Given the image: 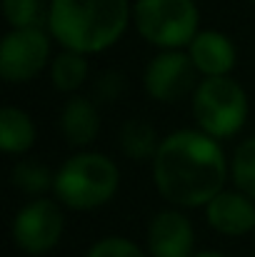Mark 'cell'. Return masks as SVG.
I'll return each instance as SVG.
<instances>
[{
  "label": "cell",
  "mask_w": 255,
  "mask_h": 257,
  "mask_svg": "<svg viewBox=\"0 0 255 257\" xmlns=\"http://www.w3.org/2000/svg\"><path fill=\"white\" fill-rule=\"evenodd\" d=\"M158 195L175 210L205 207L223 192L230 163L220 140L200 130H175L160 140L150 163Z\"/></svg>",
  "instance_id": "cell-1"
},
{
  "label": "cell",
  "mask_w": 255,
  "mask_h": 257,
  "mask_svg": "<svg viewBox=\"0 0 255 257\" xmlns=\"http://www.w3.org/2000/svg\"><path fill=\"white\" fill-rule=\"evenodd\" d=\"M133 20L130 0H50L48 3V33L80 55H95L113 48L128 23Z\"/></svg>",
  "instance_id": "cell-2"
},
{
  "label": "cell",
  "mask_w": 255,
  "mask_h": 257,
  "mask_svg": "<svg viewBox=\"0 0 255 257\" xmlns=\"http://www.w3.org/2000/svg\"><path fill=\"white\" fill-rule=\"evenodd\" d=\"M120 187V168L113 158L93 150L70 155L55 172V200L63 207L90 212L115 197Z\"/></svg>",
  "instance_id": "cell-3"
},
{
  "label": "cell",
  "mask_w": 255,
  "mask_h": 257,
  "mask_svg": "<svg viewBox=\"0 0 255 257\" xmlns=\"http://www.w3.org/2000/svg\"><path fill=\"white\" fill-rule=\"evenodd\" d=\"M190 110L200 133L225 140L243 130L248 120V95L230 75L203 78L193 92Z\"/></svg>",
  "instance_id": "cell-4"
},
{
  "label": "cell",
  "mask_w": 255,
  "mask_h": 257,
  "mask_svg": "<svg viewBox=\"0 0 255 257\" xmlns=\"http://www.w3.org/2000/svg\"><path fill=\"white\" fill-rule=\"evenodd\" d=\"M133 25L145 43L183 50L200 33V10L195 0H135Z\"/></svg>",
  "instance_id": "cell-5"
},
{
  "label": "cell",
  "mask_w": 255,
  "mask_h": 257,
  "mask_svg": "<svg viewBox=\"0 0 255 257\" xmlns=\"http://www.w3.org/2000/svg\"><path fill=\"white\" fill-rule=\"evenodd\" d=\"M65 232L63 205L50 197H35L25 202L10 225V237L20 252L30 257H40L53 252L60 245Z\"/></svg>",
  "instance_id": "cell-6"
},
{
  "label": "cell",
  "mask_w": 255,
  "mask_h": 257,
  "mask_svg": "<svg viewBox=\"0 0 255 257\" xmlns=\"http://www.w3.org/2000/svg\"><path fill=\"white\" fill-rule=\"evenodd\" d=\"M50 33L43 28L10 30L0 43V75L5 83L35 80L50 60Z\"/></svg>",
  "instance_id": "cell-7"
},
{
  "label": "cell",
  "mask_w": 255,
  "mask_h": 257,
  "mask_svg": "<svg viewBox=\"0 0 255 257\" xmlns=\"http://www.w3.org/2000/svg\"><path fill=\"white\" fill-rule=\"evenodd\" d=\"M195 65L188 50H160L143 73L145 92L158 102H178L188 92H195Z\"/></svg>",
  "instance_id": "cell-8"
},
{
  "label": "cell",
  "mask_w": 255,
  "mask_h": 257,
  "mask_svg": "<svg viewBox=\"0 0 255 257\" xmlns=\"http://www.w3.org/2000/svg\"><path fill=\"white\" fill-rule=\"evenodd\" d=\"M148 255L150 257H193L195 232L190 220L170 207L160 210L148 225Z\"/></svg>",
  "instance_id": "cell-9"
},
{
  "label": "cell",
  "mask_w": 255,
  "mask_h": 257,
  "mask_svg": "<svg viewBox=\"0 0 255 257\" xmlns=\"http://www.w3.org/2000/svg\"><path fill=\"white\" fill-rule=\"evenodd\" d=\"M208 225L225 237H243L255 232V200L240 190H223L205 205Z\"/></svg>",
  "instance_id": "cell-10"
},
{
  "label": "cell",
  "mask_w": 255,
  "mask_h": 257,
  "mask_svg": "<svg viewBox=\"0 0 255 257\" xmlns=\"http://www.w3.org/2000/svg\"><path fill=\"white\" fill-rule=\"evenodd\" d=\"M188 55L203 78H225L233 73L238 60L235 43L218 30H200L188 45Z\"/></svg>",
  "instance_id": "cell-11"
},
{
  "label": "cell",
  "mask_w": 255,
  "mask_h": 257,
  "mask_svg": "<svg viewBox=\"0 0 255 257\" xmlns=\"http://www.w3.org/2000/svg\"><path fill=\"white\" fill-rule=\"evenodd\" d=\"M60 133L73 148H90L100 133V112L95 100L73 95L60 112Z\"/></svg>",
  "instance_id": "cell-12"
},
{
  "label": "cell",
  "mask_w": 255,
  "mask_h": 257,
  "mask_svg": "<svg viewBox=\"0 0 255 257\" xmlns=\"http://www.w3.org/2000/svg\"><path fill=\"white\" fill-rule=\"evenodd\" d=\"M38 140V127L33 122V117L15 107V105H5L0 110V148L5 155H23L28 153Z\"/></svg>",
  "instance_id": "cell-13"
},
{
  "label": "cell",
  "mask_w": 255,
  "mask_h": 257,
  "mask_svg": "<svg viewBox=\"0 0 255 257\" xmlns=\"http://www.w3.org/2000/svg\"><path fill=\"white\" fill-rule=\"evenodd\" d=\"M118 145H120V150H123L125 158L138 160V163H143V160H150L153 163V158H155V153L160 148V138H158V130L148 120L133 117V120H125L120 125V130H118Z\"/></svg>",
  "instance_id": "cell-14"
},
{
  "label": "cell",
  "mask_w": 255,
  "mask_h": 257,
  "mask_svg": "<svg viewBox=\"0 0 255 257\" xmlns=\"http://www.w3.org/2000/svg\"><path fill=\"white\" fill-rule=\"evenodd\" d=\"M88 80V58L73 50H63L50 63V83L58 92H78Z\"/></svg>",
  "instance_id": "cell-15"
},
{
  "label": "cell",
  "mask_w": 255,
  "mask_h": 257,
  "mask_svg": "<svg viewBox=\"0 0 255 257\" xmlns=\"http://www.w3.org/2000/svg\"><path fill=\"white\" fill-rule=\"evenodd\" d=\"M10 182H13L15 190L33 195V197H40L43 192L53 190L55 175L48 170V165H43L38 160H20L10 170Z\"/></svg>",
  "instance_id": "cell-16"
},
{
  "label": "cell",
  "mask_w": 255,
  "mask_h": 257,
  "mask_svg": "<svg viewBox=\"0 0 255 257\" xmlns=\"http://www.w3.org/2000/svg\"><path fill=\"white\" fill-rule=\"evenodd\" d=\"M230 180L235 190L255 200V138L243 140L230 158Z\"/></svg>",
  "instance_id": "cell-17"
},
{
  "label": "cell",
  "mask_w": 255,
  "mask_h": 257,
  "mask_svg": "<svg viewBox=\"0 0 255 257\" xmlns=\"http://www.w3.org/2000/svg\"><path fill=\"white\" fill-rule=\"evenodd\" d=\"M3 15L13 30L40 28V23L48 20V10L43 8V0H3Z\"/></svg>",
  "instance_id": "cell-18"
},
{
  "label": "cell",
  "mask_w": 255,
  "mask_h": 257,
  "mask_svg": "<svg viewBox=\"0 0 255 257\" xmlns=\"http://www.w3.org/2000/svg\"><path fill=\"white\" fill-rule=\"evenodd\" d=\"M85 257H148V255L133 240L110 235V237H100L98 242H93Z\"/></svg>",
  "instance_id": "cell-19"
},
{
  "label": "cell",
  "mask_w": 255,
  "mask_h": 257,
  "mask_svg": "<svg viewBox=\"0 0 255 257\" xmlns=\"http://www.w3.org/2000/svg\"><path fill=\"white\" fill-rule=\"evenodd\" d=\"M123 90H125V78L120 73H115V70H105V73L98 75L93 95H95L98 102H113Z\"/></svg>",
  "instance_id": "cell-20"
},
{
  "label": "cell",
  "mask_w": 255,
  "mask_h": 257,
  "mask_svg": "<svg viewBox=\"0 0 255 257\" xmlns=\"http://www.w3.org/2000/svg\"><path fill=\"white\" fill-rule=\"evenodd\" d=\"M193 257H230V255H223V252H213V250H205V252H195Z\"/></svg>",
  "instance_id": "cell-21"
},
{
  "label": "cell",
  "mask_w": 255,
  "mask_h": 257,
  "mask_svg": "<svg viewBox=\"0 0 255 257\" xmlns=\"http://www.w3.org/2000/svg\"><path fill=\"white\" fill-rule=\"evenodd\" d=\"M253 240H255V232H253Z\"/></svg>",
  "instance_id": "cell-22"
},
{
  "label": "cell",
  "mask_w": 255,
  "mask_h": 257,
  "mask_svg": "<svg viewBox=\"0 0 255 257\" xmlns=\"http://www.w3.org/2000/svg\"><path fill=\"white\" fill-rule=\"evenodd\" d=\"M250 3H255V0H250Z\"/></svg>",
  "instance_id": "cell-23"
}]
</instances>
